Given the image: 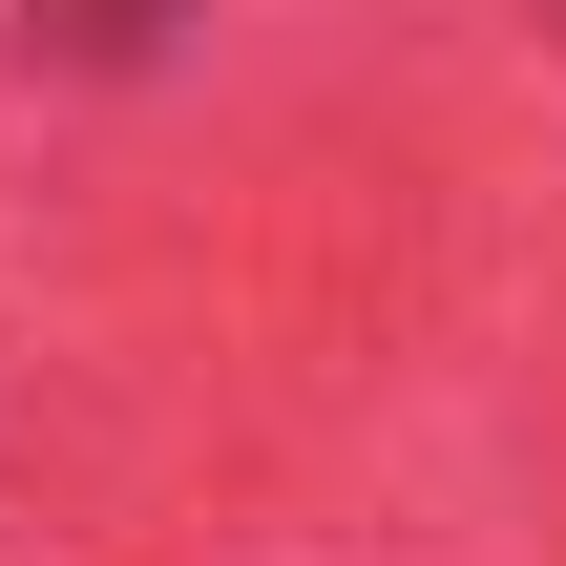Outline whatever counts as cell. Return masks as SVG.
I'll list each match as a JSON object with an SVG mask.
<instances>
[{
	"label": "cell",
	"mask_w": 566,
	"mask_h": 566,
	"mask_svg": "<svg viewBox=\"0 0 566 566\" xmlns=\"http://www.w3.org/2000/svg\"><path fill=\"white\" fill-rule=\"evenodd\" d=\"M189 0H21V63H84V84H147Z\"/></svg>",
	"instance_id": "cell-1"
}]
</instances>
